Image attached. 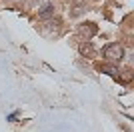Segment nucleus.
<instances>
[{
    "label": "nucleus",
    "mask_w": 134,
    "mask_h": 132,
    "mask_svg": "<svg viewBox=\"0 0 134 132\" xmlns=\"http://www.w3.org/2000/svg\"><path fill=\"white\" fill-rule=\"evenodd\" d=\"M100 70L108 72L110 76H116V74H118V72H116V68H112V66H100Z\"/></svg>",
    "instance_id": "nucleus-5"
},
{
    "label": "nucleus",
    "mask_w": 134,
    "mask_h": 132,
    "mask_svg": "<svg viewBox=\"0 0 134 132\" xmlns=\"http://www.w3.org/2000/svg\"><path fill=\"white\" fill-rule=\"evenodd\" d=\"M54 16V6H44V8H42V10L38 12V18H42V20H44V18H52Z\"/></svg>",
    "instance_id": "nucleus-4"
},
{
    "label": "nucleus",
    "mask_w": 134,
    "mask_h": 132,
    "mask_svg": "<svg viewBox=\"0 0 134 132\" xmlns=\"http://www.w3.org/2000/svg\"><path fill=\"white\" fill-rule=\"evenodd\" d=\"M80 54L82 56H88V58H92V56L96 54V50H94V46H92V42H84V44H80Z\"/></svg>",
    "instance_id": "nucleus-3"
},
{
    "label": "nucleus",
    "mask_w": 134,
    "mask_h": 132,
    "mask_svg": "<svg viewBox=\"0 0 134 132\" xmlns=\"http://www.w3.org/2000/svg\"><path fill=\"white\" fill-rule=\"evenodd\" d=\"M78 32L84 34V36H94V34L98 32V28H96V24H92V22H84V24H80Z\"/></svg>",
    "instance_id": "nucleus-2"
},
{
    "label": "nucleus",
    "mask_w": 134,
    "mask_h": 132,
    "mask_svg": "<svg viewBox=\"0 0 134 132\" xmlns=\"http://www.w3.org/2000/svg\"><path fill=\"white\" fill-rule=\"evenodd\" d=\"M102 54H104V58H106L108 62H120L124 58V50H122L120 44H108Z\"/></svg>",
    "instance_id": "nucleus-1"
}]
</instances>
